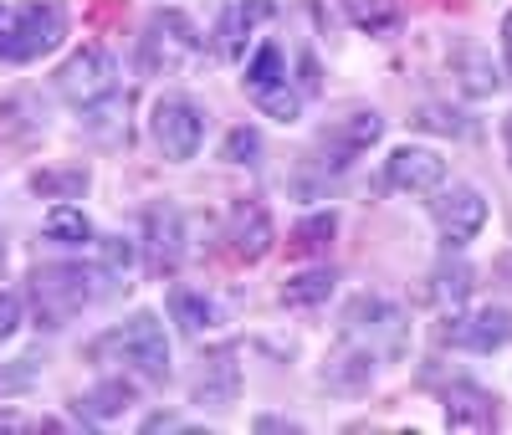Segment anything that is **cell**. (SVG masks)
<instances>
[{"label": "cell", "mask_w": 512, "mask_h": 435, "mask_svg": "<svg viewBox=\"0 0 512 435\" xmlns=\"http://www.w3.org/2000/svg\"><path fill=\"white\" fill-rule=\"evenodd\" d=\"M338 328H344V343L364 348L369 359H400L405 343H410L405 313L395 308L390 297H374V292L354 297L349 308H344V323H338Z\"/></svg>", "instance_id": "obj_1"}, {"label": "cell", "mask_w": 512, "mask_h": 435, "mask_svg": "<svg viewBox=\"0 0 512 435\" xmlns=\"http://www.w3.org/2000/svg\"><path fill=\"white\" fill-rule=\"evenodd\" d=\"M98 297V272L93 267H72V261H52V267L31 272V302L41 323H67Z\"/></svg>", "instance_id": "obj_2"}, {"label": "cell", "mask_w": 512, "mask_h": 435, "mask_svg": "<svg viewBox=\"0 0 512 435\" xmlns=\"http://www.w3.org/2000/svg\"><path fill=\"white\" fill-rule=\"evenodd\" d=\"M200 47H205V36H200V26L185 11H154L149 26H144V36H139V67L149 77L180 72Z\"/></svg>", "instance_id": "obj_3"}, {"label": "cell", "mask_w": 512, "mask_h": 435, "mask_svg": "<svg viewBox=\"0 0 512 435\" xmlns=\"http://www.w3.org/2000/svg\"><path fill=\"white\" fill-rule=\"evenodd\" d=\"M67 36V11L57 0H31L11 16V26L0 31V62H36L47 57L57 41Z\"/></svg>", "instance_id": "obj_4"}, {"label": "cell", "mask_w": 512, "mask_h": 435, "mask_svg": "<svg viewBox=\"0 0 512 435\" xmlns=\"http://www.w3.org/2000/svg\"><path fill=\"white\" fill-rule=\"evenodd\" d=\"M93 348H118V359L123 364H134L144 379H164L169 374V343H164V323L154 318V313H134L123 328H113V333H103Z\"/></svg>", "instance_id": "obj_5"}, {"label": "cell", "mask_w": 512, "mask_h": 435, "mask_svg": "<svg viewBox=\"0 0 512 435\" xmlns=\"http://www.w3.org/2000/svg\"><path fill=\"white\" fill-rule=\"evenodd\" d=\"M57 93L77 108H88L108 93H118V62L108 47H77L62 67H57Z\"/></svg>", "instance_id": "obj_6"}, {"label": "cell", "mask_w": 512, "mask_h": 435, "mask_svg": "<svg viewBox=\"0 0 512 435\" xmlns=\"http://www.w3.org/2000/svg\"><path fill=\"white\" fill-rule=\"evenodd\" d=\"M149 134H154V144H159V154H164V159L185 164V159H195V154H200V139H205V113H200L190 98L169 93V98H159V103H154Z\"/></svg>", "instance_id": "obj_7"}, {"label": "cell", "mask_w": 512, "mask_h": 435, "mask_svg": "<svg viewBox=\"0 0 512 435\" xmlns=\"http://www.w3.org/2000/svg\"><path fill=\"white\" fill-rule=\"evenodd\" d=\"M180 261H185V215L169 200H159L144 210V267L154 277H175Z\"/></svg>", "instance_id": "obj_8"}, {"label": "cell", "mask_w": 512, "mask_h": 435, "mask_svg": "<svg viewBox=\"0 0 512 435\" xmlns=\"http://www.w3.org/2000/svg\"><path fill=\"white\" fill-rule=\"evenodd\" d=\"M431 215H436V226L451 246H466V241H477L482 226H487V195L477 185H451L431 200Z\"/></svg>", "instance_id": "obj_9"}, {"label": "cell", "mask_w": 512, "mask_h": 435, "mask_svg": "<svg viewBox=\"0 0 512 435\" xmlns=\"http://www.w3.org/2000/svg\"><path fill=\"white\" fill-rule=\"evenodd\" d=\"M384 185L390 190H405V195H431L446 185V159L436 149H420V144H405L384 159Z\"/></svg>", "instance_id": "obj_10"}, {"label": "cell", "mask_w": 512, "mask_h": 435, "mask_svg": "<svg viewBox=\"0 0 512 435\" xmlns=\"http://www.w3.org/2000/svg\"><path fill=\"white\" fill-rule=\"evenodd\" d=\"M446 343L456 348H472V354H492L512 338V313L507 308H482V313H451L441 328Z\"/></svg>", "instance_id": "obj_11"}, {"label": "cell", "mask_w": 512, "mask_h": 435, "mask_svg": "<svg viewBox=\"0 0 512 435\" xmlns=\"http://www.w3.org/2000/svg\"><path fill=\"white\" fill-rule=\"evenodd\" d=\"M226 241H231V251L241 261H262L272 251V241H277L267 205L262 200H236L231 205V221H226Z\"/></svg>", "instance_id": "obj_12"}, {"label": "cell", "mask_w": 512, "mask_h": 435, "mask_svg": "<svg viewBox=\"0 0 512 435\" xmlns=\"http://www.w3.org/2000/svg\"><path fill=\"white\" fill-rule=\"evenodd\" d=\"M379 134H384V118H379L374 108L349 113L344 123H333L328 134H323V154H328V164H333V169H344V164H349V159H359L369 144H379Z\"/></svg>", "instance_id": "obj_13"}, {"label": "cell", "mask_w": 512, "mask_h": 435, "mask_svg": "<svg viewBox=\"0 0 512 435\" xmlns=\"http://www.w3.org/2000/svg\"><path fill=\"white\" fill-rule=\"evenodd\" d=\"M241 395V364L236 348H210L195 369V400L200 405H231Z\"/></svg>", "instance_id": "obj_14"}, {"label": "cell", "mask_w": 512, "mask_h": 435, "mask_svg": "<svg viewBox=\"0 0 512 435\" xmlns=\"http://www.w3.org/2000/svg\"><path fill=\"white\" fill-rule=\"evenodd\" d=\"M446 425H451V430H466V435L492 430V425H497L492 395H482V389H472V384H451V389H446Z\"/></svg>", "instance_id": "obj_15"}, {"label": "cell", "mask_w": 512, "mask_h": 435, "mask_svg": "<svg viewBox=\"0 0 512 435\" xmlns=\"http://www.w3.org/2000/svg\"><path fill=\"white\" fill-rule=\"evenodd\" d=\"M451 72L461 82V93H472V98H487V93L502 87V77L492 67V52H482V47H456L451 52Z\"/></svg>", "instance_id": "obj_16"}, {"label": "cell", "mask_w": 512, "mask_h": 435, "mask_svg": "<svg viewBox=\"0 0 512 435\" xmlns=\"http://www.w3.org/2000/svg\"><path fill=\"white\" fill-rule=\"evenodd\" d=\"M88 185H93L88 164H47L31 174V190L41 200H77V195H88Z\"/></svg>", "instance_id": "obj_17"}, {"label": "cell", "mask_w": 512, "mask_h": 435, "mask_svg": "<svg viewBox=\"0 0 512 435\" xmlns=\"http://www.w3.org/2000/svg\"><path fill=\"white\" fill-rule=\"evenodd\" d=\"M374 379V359L364 354V348H354V343H344L338 354L323 364V384L328 389H344V395H354V389H364Z\"/></svg>", "instance_id": "obj_18"}, {"label": "cell", "mask_w": 512, "mask_h": 435, "mask_svg": "<svg viewBox=\"0 0 512 435\" xmlns=\"http://www.w3.org/2000/svg\"><path fill=\"white\" fill-rule=\"evenodd\" d=\"M466 297H472V267H466V261H441L436 277H431V302L451 318V313L466 308Z\"/></svg>", "instance_id": "obj_19"}, {"label": "cell", "mask_w": 512, "mask_h": 435, "mask_svg": "<svg viewBox=\"0 0 512 435\" xmlns=\"http://www.w3.org/2000/svg\"><path fill=\"white\" fill-rule=\"evenodd\" d=\"M333 267H308V272H292L287 282H282V302L287 308H318V302H328L333 297Z\"/></svg>", "instance_id": "obj_20"}, {"label": "cell", "mask_w": 512, "mask_h": 435, "mask_svg": "<svg viewBox=\"0 0 512 435\" xmlns=\"http://www.w3.org/2000/svg\"><path fill=\"white\" fill-rule=\"evenodd\" d=\"M82 123H88L103 144H123V139H128V103H123L118 93H108V98H98V103L82 108Z\"/></svg>", "instance_id": "obj_21"}, {"label": "cell", "mask_w": 512, "mask_h": 435, "mask_svg": "<svg viewBox=\"0 0 512 435\" xmlns=\"http://www.w3.org/2000/svg\"><path fill=\"white\" fill-rule=\"evenodd\" d=\"M128 405H134V389H128L123 379H103L93 395L77 400V415H88V420H113V415H123Z\"/></svg>", "instance_id": "obj_22"}, {"label": "cell", "mask_w": 512, "mask_h": 435, "mask_svg": "<svg viewBox=\"0 0 512 435\" xmlns=\"http://www.w3.org/2000/svg\"><path fill=\"white\" fill-rule=\"evenodd\" d=\"M333 236H338V215L333 210H318V215H303V221L292 226V251L297 256H313V251H328L333 246Z\"/></svg>", "instance_id": "obj_23"}, {"label": "cell", "mask_w": 512, "mask_h": 435, "mask_svg": "<svg viewBox=\"0 0 512 435\" xmlns=\"http://www.w3.org/2000/svg\"><path fill=\"white\" fill-rule=\"evenodd\" d=\"M338 6H344V16L359 31H369V36H384V31L400 26V6H395V0H338Z\"/></svg>", "instance_id": "obj_24"}, {"label": "cell", "mask_w": 512, "mask_h": 435, "mask_svg": "<svg viewBox=\"0 0 512 435\" xmlns=\"http://www.w3.org/2000/svg\"><path fill=\"white\" fill-rule=\"evenodd\" d=\"M169 313H175V323H180V333H205L210 328V318H216V313H210V302L200 297V292H190V287H175V292H169Z\"/></svg>", "instance_id": "obj_25"}, {"label": "cell", "mask_w": 512, "mask_h": 435, "mask_svg": "<svg viewBox=\"0 0 512 435\" xmlns=\"http://www.w3.org/2000/svg\"><path fill=\"white\" fill-rule=\"evenodd\" d=\"M47 236L62 241V246H82V241H93V221H88L77 205H57V210L47 215Z\"/></svg>", "instance_id": "obj_26"}, {"label": "cell", "mask_w": 512, "mask_h": 435, "mask_svg": "<svg viewBox=\"0 0 512 435\" xmlns=\"http://www.w3.org/2000/svg\"><path fill=\"white\" fill-rule=\"evenodd\" d=\"M282 77H287L282 47H277V41H262V47H256V57L246 62V87H251V93H262V87H272V82H282Z\"/></svg>", "instance_id": "obj_27"}, {"label": "cell", "mask_w": 512, "mask_h": 435, "mask_svg": "<svg viewBox=\"0 0 512 435\" xmlns=\"http://www.w3.org/2000/svg\"><path fill=\"white\" fill-rule=\"evenodd\" d=\"M251 98H256V108H262L267 118H277V123H292L297 113H303V98L287 87V77L272 82V87H262V93H251Z\"/></svg>", "instance_id": "obj_28"}, {"label": "cell", "mask_w": 512, "mask_h": 435, "mask_svg": "<svg viewBox=\"0 0 512 435\" xmlns=\"http://www.w3.org/2000/svg\"><path fill=\"white\" fill-rule=\"evenodd\" d=\"M415 123H420V128H436V134H451V139H472V123H466L461 113L436 108V103H425V108L415 113Z\"/></svg>", "instance_id": "obj_29"}, {"label": "cell", "mask_w": 512, "mask_h": 435, "mask_svg": "<svg viewBox=\"0 0 512 435\" xmlns=\"http://www.w3.org/2000/svg\"><path fill=\"white\" fill-rule=\"evenodd\" d=\"M221 154H226L231 164H256V154H262V134H256V128H231Z\"/></svg>", "instance_id": "obj_30"}, {"label": "cell", "mask_w": 512, "mask_h": 435, "mask_svg": "<svg viewBox=\"0 0 512 435\" xmlns=\"http://www.w3.org/2000/svg\"><path fill=\"white\" fill-rule=\"evenodd\" d=\"M128 267H134V246H128L123 236H108L103 241V272L108 277H123Z\"/></svg>", "instance_id": "obj_31"}, {"label": "cell", "mask_w": 512, "mask_h": 435, "mask_svg": "<svg viewBox=\"0 0 512 435\" xmlns=\"http://www.w3.org/2000/svg\"><path fill=\"white\" fill-rule=\"evenodd\" d=\"M246 31H251V26H246L236 11H226V21H221V57H231V62L241 57V36H246Z\"/></svg>", "instance_id": "obj_32"}, {"label": "cell", "mask_w": 512, "mask_h": 435, "mask_svg": "<svg viewBox=\"0 0 512 435\" xmlns=\"http://www.w3.org/2000/svg\"><path fill=\"white\" fill-rule=\"evenodd\" d=\"M16 328H21V297L16 292H0V343L16 338Z\"/></svg>", "instance_id": "obj_33"}, {"label": "cell", "mask_w": 512, "mask_h": 435, "mask_svg": "<svg viewBox=\"0 0 512 435\" xmlns=\"http://www.w3.org/2000/svg\"><path fill=\"white\" fill-rule=\"evenodd\" d=\"M272 0H241V6H236V16L246 21V26H262V21H272Z\"/></svg>", "instance_id": "obj_34"}, {"label": "cell", "mask_w": 512, "mask_h": 435, "mask_svg": "<svg viewBox=\"0 0 512 435\" xmlns=\"http://www.w3.org/2000/svg\"><path fill=\"white\" fill-rule=\"evenodd\" d=\"M164 425H180V415L164 410V415H149V420H144V430H164Z\"/></svg>", "instance_id": "obj_35"}, {"label": "cell", "mask_w": 512, "mask_h": 435, "mask_svg": "<svg viewBox=\"0 0 512 435\" xmlns=\"http://www.w3.org/2000/svg\"><path fill=\"white\" fill-rule=\"evenodd\" d=\"M303 87H308V93L318 87V62H313V57H303Z\"/></svg>", "instance_id": "obj_36"}, {"label": "cell", "mask_w": 512, "mask_h": 435, "mask_svg": "<svg viewBox=\"0 0 512 435\" xmlns=\"http://www.w3.org/2000/svg\"><path fill=\"white\" fill-rule=\"evenodd\" d=\"M502 144H507V159H512V113H507V123H502Z\"/></svg>", "instance_id": "obj_37"}, {"label": "cell", "mask_w": 512, "mask_h": 435, "mask_svg": "<svg viewBox=\"0 0 512 435\" xmlns=\"http://www.w3.org/2000/svg\"><path fill=\"white\" fill-rule=\"evenodd\" d=\"M502 41H507V62H512V16L502 21Z\"/></svg>", "instance_id": "obj_38"}, {"label": "cell", "mask_w": 512, "mask_h": 435, "mask_svg": "<svg viewBox=\"0 0 512 435\" xmlns=\"http://www.w3.org/2000/svg\"><path fill=\"white\" fill-rule=\"evenodd\" d=\"M502 272H507V277H512V256H502Z\"/></svg>", "instance_id": "obj_39"}, {"label": "cell", "mask_w": 512, "mask_h": 435, "mask_svg": "<svg viewBox=\"0 0 512 435\" xmlns=\"http://www.w3.org/2000/svg\"><path fill=\"white\" fill-rule=\"evenodd\" d=\"M0 21H6V11H0Z\"/></svg>", "instance_id": "obj_40"}, {"label": "cell", "mask_w": 512, "mask_h": 435, "mask_svg": "<svg viewBox=\"0 0 512 435\" xmlns=\"http://www.w3.org/2000/svg\"><path fill=\"white\" fill-rule=\"evenodd\" d=\"M0 261H6V251H0Z\"/></svg>", "instance_id": "obj_41"}]
</instances>
